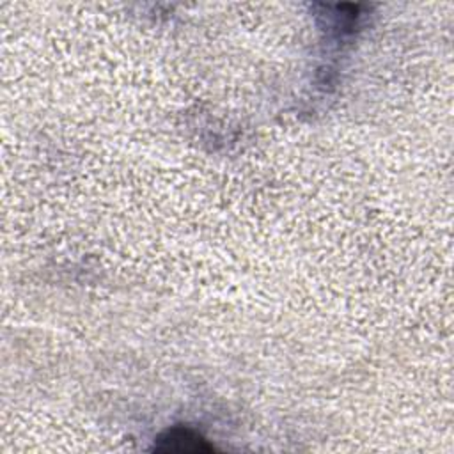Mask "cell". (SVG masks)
I'll return each instance as SVG.
<instances>
[{
    "label": "cell",
    "instance_id": "cell-1",
    "mask_svg": "<svg viewBox=\"0 0 454 454\" xmlns=\"http://www.w3.org/2000/svg\"><path fill=\"white\" fill-rule=\"evenodd\" d=\"M158 452H211L215 447L199 433L188 427H172L161 433L154 442Z\"/></svg>",
    "mask_w": 454,
    "mask_h": 454
}]
</instances>
